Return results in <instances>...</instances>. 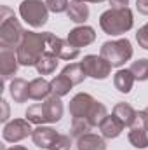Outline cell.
Wrapping results in <instances>:
<instances>
[{
	"instance_id": "30bf717a",
	"label": "cell",
	"mask_w": 148,
	"mask_h": 150,
	"mask_svg": "<svg viewBox=\"0 0 148 150\" xmlns=\"http://www.w3.org/2000/svg\"><path fill=\"white\" fill-rule=\"evenodd\" d=\"M66 40L75 45V47H85V45H91L94 40H96V32L92 26H87V25H78L75 26L73 30H70Z\"/></svg>"
},
{
	"instance_id": "cb8c5ba5",
	"label": "cell",
	"mask_w": 148,
	"mask_h": 150,
	"mask_svg": "<svg viewBox=\"0 0 148 150\" xmlns=\"http://www.w3.org/2000/svg\"><path fill=\"white\" fill-rule=\"evenodd\" d=\"M63 75H66L72 82H73V86H78V84H82L84 80H85V72H84V67H82V63L78 61V63H68L65 68H63Z\"/></svg>"
},
{
	"instance_id": "ffe728a7",
	"label": "cell",
	"mask_w": 148,
	"mask_h": 150,
	"mask_svg": "<svg viewBox=\"0 0 148 150\" xmlns=\"http://www.w3.org/2000/svg\"><path fill=\"white\" fill-rule=\"evenodd\" d=\"M113 115H117L118 117V120L125 126V127H132L134 126V122H136V119H138V112L129 105V103H125V101H120V103H117L115 107H113Z\"/></svg>"
},
{
	"instance_id": "8fae6325",
	"label": "cell",
	"mask_w": 148,
	"mask_h": 150,
	"mask_svg": "<svg viewBox=\"0 0 148 150\" xmlns=\"http://www.w3.org/2000/svg\"><path fill=\"white\" fill-rule=\"evenodd\" d=\"M42 108L45 113V119H47V124H56L63 119V113H65V107H63V101L59 96L56 94H51L47 100L42 101Z\"/></svg>"
},
{
	"instance_id": "6da1fadb",
	"label": "cell",
	"mask_w": 148,
	"mask_h": 150,
	"mask_svg": "<svg viewBox=\"0 0 148 150\" xmlns=\"http://www.w3.org/2000/svg\"><path fill=\"white\" fill-rule=\"evenodd\" d=\"M47 52V32H26L16 49V56L21 67H35L37 61Z\"/></svg>"
},
{
	"instance_id": "ba28073f",
	"label": "cell",
	"mask_w": 148,
	"mask_h": 150,
	"mask_svg": "<svg viewBox=\"0 0 148 150\" xmlns=\"http://www.w3.org/2000/svg\"><path fill=\"white\" fill-rule=\"evenodd\" d=\"M80 63L84 67L85 75L91 79H96V80L108 79V75L111 74V68H113L101 54H87V56H84V59Z\"/></svg>"
},
{
	"instance_id": "d6986e66",
	"label": "cell",
	"mask_w": 148,
	"mask_h": 150,
	"mask_svg": "<svg viewBox=\"0 0 148 150\" xmlns=\"http://www.w3.org/2000/svg\"><path fill=\"white\" fill-rule=\"evenodd\" d=\"M134 80L136 79H134V75H132V72L129 68H120V70H117L115 75H113V86L122 94L131 93V89L134 86Z\"/></svg>"
},
{
	"instance_id": "ac0fdd59",
	"label": "cell",
	"mask_w": 148,
	"mask_h": 150,
	"mask_svg": "<svg viewBox=\"0 0 148 150\" xmlns=\"http://www.w3.org/2000/svg\"><path fill=\"white\" fill-rule=\"evenodd\" d=\"M89 5H85V2H78V0H70V5H68V11H66V16L70 21H73L77 25H84L87 19H89Z\"/></svg>"
},
{
	"instance_id": "3957f363",
	"label": "cell",
	"mask_w": 148,
	"mask_h": 150,
	"mask_svg": "<svg viewBox=\"0 0 148 150\" xmlns=\"http://www.w3.org/2000/svg\"><path fill=\"white\" fill-rule=\"evenodd\" d=\"M26 30L19 23V19L14 16V12L9 7H2V18H0V47L16 51L25 37Z\"/></svg>"
},
{
	"instance_id": "277c9868",
	"label": "cell",
	"mask_w": 148,
	"mask_h": 150,
	"mask_svg": "<svg viewBox=\"0 0 148 150\" xmlns=\"http://www.w3.org/2000/svg\"><path fill=\"white\" fill-rule=\"evenodd\" d=\"M132 44L129 38H117V40H108L101 45L99 54L110 63L111 67L120 68L124 67L131 58H132Z\"/></svg>"
},
{
	"instance_id": "7a4b0ae2",
	"label": "cell",
	"mask_w": 148,
	"mask_h": 150,
	"mask_svg": "<svg viewBox=\"0 0 148 150\" xmlns=\"http://www.w3.org/2000/svg\"><path fill=\"white\" fill-rule=\"evenodd\" d=\"M132 25H134V18H132V11L129 7H122V9L110 7L99 16L101 30L111 37L127 33L132 28Z\"/></svg>"
},
{
	"instance_id": "8992f818",
	"label": "cell",
	"mask_w": 148,
	"mask_h": 150,
	"mask_svg": "<svg viewBox=\"0 0 148 150\" xmlns=\"http://www.w3.org/2000/svg\"><path fill=\"white\" fill-rule=\"evenodd\" d=\"M47 52L54 54L58 59H65V61H73L80 56V49L72 45L68 40L58 37L51 32H47Z\"/></svg>"
},
{
	"instance_id": "1f68e13d",
	"label": "cell",
	"mask_w": 148,
	"mask_h": 150,
	"mask_svg": "<svg viewBox=\"0 0 148 150\" xmlns=\"http://www.w3.org/2000/svg\"><path fill=\"white\" fill-rule=\"evenodd\" d=\"M136 9L140 14L148 16V0H136Z\"/></svg>"
},
{
	"instance_id": "5b68a950",
	"label": "cell",
	"mask_w": 148,
	"mask_h": 150,
	"mask_svg": "<svg viewBox=\"0 0 148 150\" xmlns=\"http://www.w3.org/2000/svg\"><path fill=\"white\" fill-rule=\"evenodd\" d=\"M49 9L42 0H23L19 5L21 19L32 28H42L49 19Z\"/></svg>"
},
{
	"instance_id": "2e32d148",
	"label": "cell",
	"mask_w": 148,
	"mask_h": 150,
	"mask_svg": "<svg viewBox=\"0 0 148 150\" xmlns=\"http://www.w3.org/2000/svg\"><path fill=\"white\" fill-rule=\"evenodd\" d=\"M124 124L118 120V117L117 115H106L105 117V120L99 124V131H101V136L103 138H106V140H113V138H117V136H120L122 134V131H124Z\"/></svg>"
},
{
	"instance_id": "7402d4cb",
	"label": "cell",
	"mask_w": 148,
	"mask_h": 150,
	"mask_svg": "<svg viewBox=\"0 0 148 150\" xmlns=\"http://www.w3.org/2000/svg\"><path fill=\"white\" fill-rule=\"evenodd\" d=\"M127 140H129V143H131L134 149H147L148 147V133H147V129H145V127H140V126H132V127H129Z\"/></svg>"
},
{
	"instance_id": "f546056e",
	"label": "cell",
	"mask_w": 148,
	"mask_h": 150,
	"mask_svg": "<svg viewBox=\"0 0 148 150\" xmlns=\"http://www.w3.org/2000/svg\"><path fill=\"white\" fill-rule=\"evenodd\" d=\"M45 5L51 12L54 14H61V12H66L68 11V5L70 2L68 0H45Z\"/></svg>"
},
{
	"instance_id": "52a82bcc",
	"label": "cell",
	"mask_w": 148,
	"mask_h": 150,
	"mask_svg": "<svg viewBox=\"0 0 148 150\" xmlns=\"http://www.w3.org/2000/svg\"><path fill=\"white\" fill-rule=\"evenodd\" d=\"M33 129H32V122L26 119H12L9 122H5L4 129H2V138L7 143H19L25 138L32 136Z\"/></svg>"
},
{
	"instance_id": "4316f807",
	"label": "cell",
	"mask_w": 148,
	"mask_h": 150,
	"mask_svg": "<svg viewBox=\"0 0 148 150\" xmlns=\"http://www.w3.org/2000/svg\"><path fill=\"white\" fill-rule=\"evenodd\" d=\"M25 119L30 120L32 124H37V126L47 124V119H45V113H44V108H42V103H35V105L28 107V110L25 113Z\"/></svg>"
},
{
	"instance_id": "836d02e7",
	"label": "cell",
	"mask_w": 148,
	"mask_h": 150,
	"mask_svg": "<svg viewBox=\"0 0 148 150\" xmlns=\"http://www.w3.org/2000/svg\"><path fill=\"white\" fill-rule=\"evenodd\" d=\"M0 105H2V110H4L0 119H2V122H7V119H9V105H7V101H5V100H2V101H0Z\"/></svg>"
},
{
	"instance_id": "e575fe53",
	"label": "cell",
	"mask_w": 148,
	"mask_h": 150,
	"mask_svg": "<svg viewBox=\"0 0 148 150\" xmlns=\"http://www.w3.org/2000/svg\"><path fill=\"white\" fill-rule=\"evenodd\" d=\"M138 115H140V119L143 120V124H145V127L148 129V107L145 108V110H141V112H138Z\"/></svg>"
},
{
	"instance_id": "603a6c76",
	"label": "cell",
	"mask_w": 148,
	"mask_h": 150,
	"mask_svg": "<svg viewBox=\"0 0 148 150\" xmlns=\"http://www.w3.org/2000/svg\"><path fill=\"white\" fill-rule=\"evenodd\" d=\"M72 87H73V82H72L66 75H63V74L56 75V77L51 80V89H52V94H56V96H59V98L66 96V94L72 91Z\"/></svg>"
},
{
	"instance_id": "9c48e42d",
	"label": "cell",
	"mask_w": 148,
	"mask_h": 150,
	"mask_svg": "<svg viewBox=\"0 0 148 150\" xmlns=\"http://www.w3.org/2000/svg\"><path fill=\"white\" fill-rule=\"evenodd\" d=\"M94 101L96 100L89 93H78V94H75L73 98L70 100V105H68V110H70L72 119H87V115L91 112Z\"/></svg>"
},
{
	"instance_id": "9a60e30c",
	"label": "cell",
	"mask_w": 148,
	"mask_h": 150,
	"mask_svg": "<svg viewBox=\"0 0 148 150\" xmlns=\"http://www.w3.org/2000/svg\"><path fill=\"white\" fill-rule=\"evenodd\" d=\"M9 93L14 103H26L30 98V82H26L21 77H14L9 84Z\"/></svg>"
},
{
	"instance_id": "d4e9b609",
	"label": "cell",
	"mask_w": 148,
	"mask_h": 150,
	"mask_svg": "<svg viewBox=\"0 0 148 150\" xmlns=\"http://www.w3.org/2000/svg\"><path fill=\"white\" fill-rule=\"evenodd\" d=\"M108 115V110H106V107L101 103V101H94V105H92V108H91V112L87 115V120L91 122V126L92 127H99V124L105 120V117Z\"/></svg>"
},
{
	"instance_id": "e0dca14e",
	"label": "cell",
	"mask_w": 148,
	"mask_h": 150,
	"mask_svg": "<svg viewBox=\"0 0 148 150\" xmlns=\"http://www.w3.org/2000/svg\"><path fill=\"white\" fill-rule=\"evenodd\" d=\"M52 94L51 89V80H45L44 77H37L30 80V100L35 101H44Z\"/></svg>"
},
{
	"instance_id": "d590c367",
	"label": "cell",
	"mask_w": 148,
	"mask_h": 150,
	"mask_svg": "<svg viewBox=\"0 0 148 150\" xmlns=\"http://www.w3.org/2000/svg\"><path fill=\"white\" fill-rule=\"evenodd\" d=\"M4 150H28V149L23 147V145H14V147H11V149H4Z\"/></svg>"
},
{
	"instance_id": "484cf974",
	"label": "cell",
	"mask_w": 148,
	"mask_h": 150,
	"mask_svg": "<svg viewBox=\"0 0 148 150\" xmlns=\"http://www.w3.org/2000/svg\"><path fill=\"white\" fill-rule=\"evenodd\" d=\"M91 131H92V126H91V122H89L87 119H72L70 136H72L73 140L84 136V134H87V133H91Z\"/></svg>"
},
{
	"instance_id": "5bb4252c",
	"label": "cell",
	"mask_w": 148,
	"mask_h": 150,
	"mask_svg": "<svg viewBox=\"0 0 148 150\" xmlns=\"http://www.w3.org/2000/svg\"><path fill=\"white\" fill-rule=\"evenodd\" d=\"M75 150H106V138L96 133H87L75 140Z\"/></svg>"
},
{
	"instance_id": "83f0119b",
	"label": "cell",
	"mask_w": 148,
	"mask_h": 150,
	"mask_svg": "<svg viewBox=\"0 0 148 150\" xmlns=\"http://www.w3.org/2000/svg\"><path fill=\"white\" fill-rule=\"evenodd\" d=\"M129 70L132 72L136 80H140V82L148 80V58H140V59L132 61V65L129 67Z\"/></svg>"
},
{
	"instance_id": "44dd1931",
	"label": "cell",
	"mask_w": 148,
	"mask_h": 150,
	"mask_svg": "<svg viewBox=\"0 0 148 150\" xmlns=\"http://www.w3.org/2000/svg\"><path fill=\"white\" fill-rule=\"evenodd\" d=\"M58 65H59V59L54 56V54H51V52H45L40 59L37 61V65H35V68H37L38 75H51L56 72V68H58Z\"/></svg>"
},
{
	"instance_id": "d6a6232c",
	"label": "cell",
	"mask_w": 148,
	"mask_h": 150,
	"mask_svg": "<svg viewBox=\"0 0 148 150\" xmlns=\"http://www.w3.org/2000/svg\"><path fill=\"white\" fill-rule=\"evenodd\" d=\"M113 9H122V7H127L129 5V0H108Z\"/></svg>"
},
{
	"instance_id": "4fadbf2b",
	"label": "cell",
	"mask_w": 148,
	"mask_h": 150,
	"mask_svg": "<svg viewBox=\"0 0 148 150\" xmlns=\"http://www.w3.org/2000/svg\"><path fill=\"white\" fill-rule=\"evenodd\" d=\"M19 68V61L16 56V51L11 49H2L0 51V72H2V79L9 80L11 77H14Z\"/></svg>"
},
{
	"instance_id": "8d00e7d4",
	"label": "cell",
	"mask_w": 148,
	"mask_h": 150,
	"mask_svg": "<svg viewBox=\"0 0 148 150\" xmlns=\"http://www.w3.org/2000/svg\"><path fill=\"white\" fill-rule=\"evenodd\" d=\"M78 2H85V4H101L105 0H78Z\"/></svg>"
},
{
	"instance_id": "4dcf8cb0",
	"label": "cell",
	"mask_w": 148,
	"mask_h": 150,
	"mask_svg": "<svg viewBox=\"0 0 148 150\" xmlns=\"http://www.w3.org/2000/svg\"><path fill=\"white\" fill-rule=\"evenodd\" d=\"M136 42L140 44V47H143V49L148 51V23L143 25V26L138 30V33H136Z\"/></svg>"
},
{
	"instance_id": "f1b7e54d",
	"label": "cell",
	"mask_w": 148,
	"mask_h": 150,
	"mask_svg": "<svg viewBox=\"0 0 148 150\" xmlns=\"http://www.w3.org/2000/svg\"><path fill=\"white\" fill-rule=\"evenodd\" d=\"M72 142H73V138L70 134H59L54 140V143L51 145L49 150H70L72 149Z\"/></svg>"
},
{
	"instance_id": "7c38bea8",
	"label": "cell",
	"mask_w": 148,
	"mask_h": 150,
	"mask_svg": "<svg viewBox=\"0 0 148 150\" xmlns=\"http://www.w3.org/2000/svg\"><path fill=\"white\" fill-rule=\"evenodd\" d=\"M58 136H59V133H58L54 127H51V126H38V127L33 129V133H32L33 143L42 150L51 149V145L54 143V140H56Z\"/></svg>"
}]
</instances>
